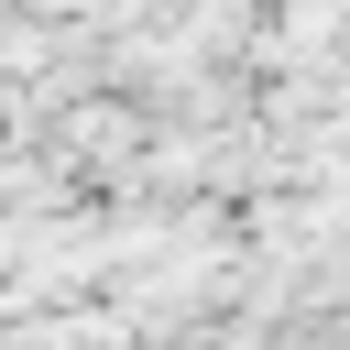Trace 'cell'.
Returning a JSON list of instances; mask_svg holds the SVG:
<instances>
[{"instance_id":"6da1fadb","label":"cell","mask_w":350,"mask_h":350,"mask_svg":"<svg viewBox=\"0 0 350 350\" xmlns=\"http://www.w3.org/2000/svg\"><path fill=\"white\" fill-rule=\"evenodd\" d=\"M339 350H350V317H339Z\"/></svg>"}]
</instances>
